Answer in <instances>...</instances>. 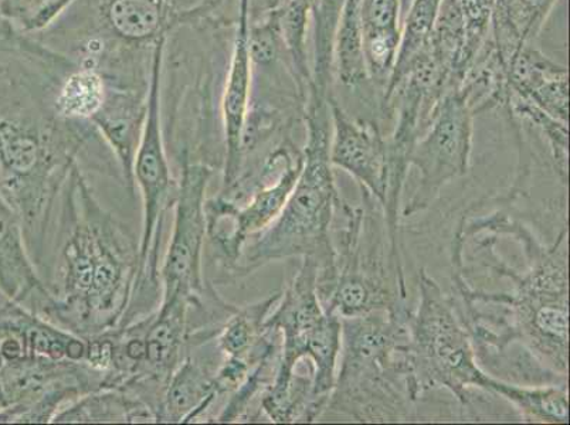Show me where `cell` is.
<instances>
[{"label":"cell","instance_id":"cell-8","mask_svg":"<svg viewBox=\"0 0 570 425\" xmlns=\"http://www.w3.org/2000/svg\"><path fill=\"white\" fill-rule=\"evenodd\" d=\"M473 108L460 88L440 101L426 131L413 145L409 165L419 169L416 190L403 216L426 211L445 186L469 174L474 137Z\"/></svg>","mask_w":570,"mask_h":425},{"label":"cell","instance_id":"cell-4","mask_svg":"<svg viewBox=\"0 0 570 425\" xmlns=\"http://www.w3.org/2000/svg\"><path fill=\"white\" fill-rule=\"evenodd\" d=\"M402 310L341 318L340 369L326 409L355 422H399L413 402L409 320Z\"/></svg>","mask_w":570,"mask_h":425},{"label":"cell","instance_id":"cell-22","mask_svg":"<svg viewBox=\"0 0 570 425\" xmlns=\"http://www.w3.org/2000/svg\"><path fill=\"white\" fill-rule=\"evenodd\" d=\"M79 0H0V14L19 33L36 38L48 32Z\"/></svg>","mask_w":570,"mask_h":425},{"label":"cell","instance_id":"cell-21","mask_svg":"<svg viewBox=\"0 0 570 425\" xmlns=\"http://www.w3.org/2000/svg\"><path fill=\"white\" fill-rule=\"evenodd\" d=\"M442 2L443 0H409L401 26L397 60L389 82L401 77L407 67L426 50Z\"/></svg>","mask_w":570,"mask_h":425},{"label":"cell","instance_id":"cell-3","mask_svg":"<svg viewBox=\"0 0 570 425\" xmlns=\"http://www.w3.org/2000/svg\"><path fill=\"white\" fill-rule=\"evenodd\" d=\"M333 86L325 80L309 81L303 107L307 142L302 175L277 219L261 235L248 238L227 281L250 276L269 263L309 257L318 266V297L334 284L336 254L331 226L341 197L330 159Z\"/></svg>","mask_w":570,"mask_h":425},{"label":"cell","instance_id":"cell-11","mask_svg":"<svg viewBox=\"0 0 570 425\" xmlns=\"http://www.w3.org/2000/svg\"><path fill=\"white\" fill-rule=\"evenodd\" d=\"M330 110L331 164L348 172L385 211L391 195V165L380 126L370 119L352 118L335 95L330 97Z\"/></svg>","mask_w":570,"mask_h":425},{"label":"cell","instance_id":"cell-24","mask_svg":"<svg viewBox=\"0 0 570 425\" xmlns=\"http://www.w3.org/2000/svg\"><path fill=\"white\" fill-rule=\"evenodd\" d=\"M468 29L469 50L474 57L489 39L495 0H455ZM473 63V61H471Z\"/></svg>","mask_w":570,"mask_h":425},{"label":"cell","instance_id":"cell-16","mask_svg":"<svg viewBox=\"0 0 570 425\" xmlns=\"http://www.w3.org/2000/svg\"><path fill=\"white\" fill-rule=\"evenodd\" d=\"M559 0H495L490 41L502 63L535 43Z\"/></svg>","mask_w":570,"mask_h":425},{"label":"cell","instance_id":"cell-14","mask_svg":"<svg viewBox=\"0 0 570 425\" xmlns=\"http://www.w3.org/2000/svg\"><path fill=\"white\" fill-rule=\"evenodd\" d=\"M209 360L186 352L168 378L160 402L158 423H190L204 416L216 402V372Z\"/></svg>","mask_w":570,"mask_h":425},{"label":"cell","instance_id":"cell-23","mask_svg":"<svg viewBox=\"0 0 570 425\" xmlns=\"http://www.w3.org/2000/svg\"><path fill=\"white\" fill-rule=\"evenodd\" d=\"M402 0H361L364 36H401Z\"/></svg>","mask_w":570,"mask_h":425},{"label":"cell","instance_id":"cell-25","mask_svg":"<svg viewBox=\"0 0 570 425\" xmlns=\"http://www.w3.org/2000/svg\"><path fill=\"white\" fill-rule=\"evenodd\" d=\"M4 408H7V402H4L3 394L0 392V413H2Z\"/></svg>","mask_w":570,"mask_h":425},{"label":"cell","instance_id":"cell-9","mask_svg":"<svg viewBox=\"0 0 570 425\" xmlns=\"http://www.w3.org/2000/svg\"><path fill=\"white\" fill-rule=\"evenodd\" d=\"M180 179L174 199V227L167 256L159 268L163 299L184 295L202 303L205 297L204 250L206 238V189L214 169L194 162L189 152L180 157Z\"/></svg>","mask_w":570,"mask_h":425},{"label":"cell","instance_id":"cell-15","mask_svg":"<svg viewBox=\"0 0 570 425\" xmlns=\"http://www.w3.org/2000/svg\"><path fill=\"white\" fill-rule=\"evenodd\" d=\"M69 57V56H67ZM106 76L88 61H69L56 77L49 96V107L61 122L91 126L92 118L106 102Z\"/></svg>","mask_w":570,"mask_h":425},{"label":"cell","instance_id":"cell-10","mask_svg":"<svg viewBox=\"0 0 570 425\" xmlns=\"http://www.w3.org/2000/svg\"><path fill=\"white\" fill-rule=\"evenodd\" d=\"M252 0H238L229 61L220 97L223 131V184L220 194L232 189L242 172L243 137L250 111L253 63L250 55Z\"/></svg>","mask_w":570,"mask_h":425},{"label":"cell","instance_id":"cell-5","mask_svg":"<svg viewBox=\"0 0 570 425\" xmlns=\"http://www.w3.org/2000/svg\"><path fill=\"white\" fill-rule=\"evenodd\" d=\"M229 0H79L39 41L59 50L95 38L112 50L153 55L176 30L227 24Z\"/></svg>","mask_w":570,"mask_h":425},{"label":"cell","instance_id":"cell-6","mask_svg":"<svg viewBox=\"0 0 570 425\" xmlns=\"http://www.w3.org/2000/svg\"><path fill=\"white\" fill-rule=\"evenodd\" d=\"M419 308L409 320V365L413 402L443 387L464 406L473 388L499 396L501 378L492 377L476 363L468 326L454 300L443 293L426 269L419 273Z\"/></svg>","mask_w":570,"mask_h":425},{"label":"cell","instance_id":"cell-18","mask_svg":"<svg viewBox=\"0 0 570 425\" xmlns=\"http://www.w3.org/2000/svg\"><path fill=\"white\" fill-rule=\"evenodd\" d=\"M279 298L282 293L269 295L256 304L242 309L236 308L227 316L226 324L217 332L216 339L223 356L257 362L266 354V323Z\"/></svg>","mask_w":570,"mask_h":425},{"label":"cell","instance_id":"cell-1","mask_svg":"<svg viewBox=\"0 0 570 425\" xmlns=\"http://www.w3.org/2000/svg\"><path fill=\"white\" fill-rule=\"evenodd\" d=\"M59 230L53 300L41 318L82 339L116 329L131 303L139 243L98 204L79 164L61 191Z\"/></svg>","mask_w":570,"mask_h":425},{"label":"cell","instance_id":"cell-20","mask_svg":"<svg viewBox=\"0 0 570 425\" xmlns=\"http://www.w3.org/2000/svg\"><path fill=\"white\" fill-rule=\"evenodd\" d=\"M501 397L520 409L528 422L567 424L569 423V403L567 383L551 385L522 386L505 382Z\"/></svg>","mask_w":570,"mask_h":425},{"label":"cell","instance_id":"cell-2","mask_svg":"<svg viewBox=\"0 0 570 425\" xmlns=\"http://www.w3.org/2000/svg\"><path fill=\"white\" fill-rule=\"evenodd\" d=\"M500 235L518 237L530 260L527 273H517L495 254L492 271L514 283V293H485L471 288L463 274L454 273V287L463 304L491 308V313L463 310L461 316L480 354L499 355L520 342L533 359L559 377H568V231L552 246H543L532 233L504 215Z\"/></svg>","mask_w":570,"mask_h":425},{"label":"cell","instance_id":"cell-13","mask_svg":"<svg viewBox=\"0 0 570 425\" xmlns=\"http://www.w3.org/2000/svg\"><path fill=\"white\" fill-rule=\"evenodd\" d=\"M0 291L33 314L43 316L53 295L40 278L26 241L22 220L0 195Z\"/></svg>","mask_w":570,"mask_h":425},{"label":"cell","instance_id":"cell-19","mask_svg":"<svg viewBox=\"0 0 570 425\" xmlns=\"http://www.w3.org/2000/svg\"><path fill=\"white\" fill-rule=\"evenodd\" d=\"M303 166L304 155L297 162L289 166L276 181L266 188L257 189L248 197L245 205L237 207L236 229L243 247L248 238L261 235L277 219L287 204L299 175H302Z\"/></svg>","mask_w":570,"mask_h":425},{"label":"cell","instance_id":"cell-17","mask_svg":"<svg viewBox=\"0 0 570 425\" xmlns=\"http://www.w3.org/2000/svg\"><path fill=\"white\" fill-rule=\"evenodd\" d=\"M333 67L334 81H338L346 91L365 98L376 97L377 90L365 60L361 0H344L342 3L335 29Z\"/></svg>","mask_w":570,"mask_h":425},{"label":"cell","instance_id":"cell-12","mask_svg":"<svg viewBox=\"0 0 570 425\" xmlns=\"http://www.w3.org/2000/svg\"><path fill=\"white\" fill-rule=\"evenodd\" d=\"M107 79V77H106ZM151 80V79H149ZM106 102L92 118L102 141L111 149L129 190H134V160L148 111V82L107 79Z\"/></svg>","mask_w":570,"mask_h":425},{"label":"cell","instance_id":"cell-7","mask_svg":"<svg viewBox=\"0 0 570 425\" xmlns=\"http://www.w3.org/2000/svg\"><path fill=\"white\" fill-rule=\"evenodd\" d=\"M168 39L155 46L149 80L148 111L141 139L134 160V184L142 199V229L139 237V263L131 303L121 325L135 323L145 314H153L159 300V247L163 240L165 217L176 188L170 178L163 129V85L165 51Z\"/></svg>","mask_w":570,"mask_h":425}]
</instances>
